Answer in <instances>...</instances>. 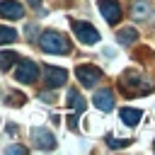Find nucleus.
<instances>
[{
    "instance_id": "nucleus-9",
    "label": "nucleus",
    "mask_w": 155,
    "mask_h": 155,
    "mask_svg": "<svg viewBox=\"0 0 155 155\" xmlns=\"http://www.w3.org/2000/svg\"><path fill=\"white\" fill-rule=\"evenodd\" d=\"M31 136H34V143H36L39 150H53V148H56V136H53L51 131H46V128H34Z\"/></svg>"
},
{
    "instance_id": "nucleus-3",
    "label": "nucleus",
    "mask_w": 155,
    "mask_h": 155,
    "mask_svg": "<svg viewBox=\"0 0 155 155\" xmlns=\"http://www.w3.org/2000/svg\"><path fill=\"white\" fill-rule=\"evenodd\" d=\"M36 78H39V65H36L34 61H29V58L19 61V65H17V70H15V80L29 85V82H34Z\"/></svg>"
},
{
    "instance_id": "nucleus-14",
    "label": "nucleus",
    "mask_w": 155,
    "mask_h": 155,
    "mask_svg": "<svg viewBox=\"0 0 155 155\" xmlns=\"http://www.w3.org/2000/svg\"><path fill=\"white\" fill-rule=\"evenodd\" d=\"M131 12H133V19H148L150 17V5L148 2H136L131 7Z\"/></svg>"
},
{
    "instance_id": "nucleus-19",
    "label": "nucleus",
    "mask_w": 155,
    "mask_h": 155,
    "mask_svg": "<svg viewBox=\"0 0 155 155\" xmlns=\"http://www.w3.org/2000/svg\"><path fill=\"white\" fill-rule=\"evenodd\" d=\"M68 128H70V131L78 128V116H70V119H68Z\"/></svg>"
},
{
    "instance_id": "nucleus-10",
    "label": "nucleus",
    "mask_w": 155,
    "mask_h": 155,
    "mask_svg": "<svg viewBox=\"0 0 155 155\" xmlns=\"http://www.w3.org/2000/svg\"><path fill=\"white\" fill-rule=\"evenodd\" d=\"M92 102H94V107L99 109V111H111L114 109V92L111 90H97L94 92V97H92Z\"/></svg>"
},
{
    "instance_id": "nucleus-4",
    "label": "nucleus",
    "mask_w": 155,
    "mask_h": 155,
    "mask_svg": "<svg viewBox=\"0 0 155 155\" xmlns=\"http://www.w3.org/2000/svg\"><path fill=\"white\" fill-rule=\"evenodd\" d=\"M124 87L128 92H136V94H145L155 87V82L150 78H143V75H126L124 78Z\"/></svg>"
},
{
    "instance_id": "nucleus-17",
    "label": "nucleus",
    "mask_w": 155,
    "mask_h": 155,
    "mask_svg": "<svg viewBox=\"0 0 155 155\" xmlns=\"http://www.w3.org/2000/svg\"><path fill=\"white\" fill-rule=\"evenodd\" d=\"M107 145H109V148H126V145H128V140H116V138L107 136Z\"/></svg>"
},
{
    "instance_id": "nucleus-6",
    "label": "nucleus",
    "mask_w": 155,
    "mask_h": 155,
    "mask_svg": "<svg viewBox=\"0 0 155 155\" xmlns=\"http://www.w3.org/2000/svg\"><path fill=\"white\" fill-rule=\"evenodd\" d=\"M65 80H68V73L63 70V68H56V65H44V82H46V87H61V85H65Z\"/></svg>"
},
{
    "instance_id": "nucleus-12",
    "label": "nucleus",
    "mask_w": 155,
    "mask_h": 155,
    "mask_svg": "<svg viewBox=\"0 0 155 155\" xmlns=\"http://www.w3.org/2000/svg\"><path fill=\"white\" fill-rule=\"evenodd\" d=\"M68 107L73 111H85V99L78 90H68Z\"/></svg>"
},
{
    "instance_id": "nucleus-2",
    "label": "nucleus",
    "mask_w": 155,
    "mask_h": 155,
    "mask_svg": "<svg viewBox=\"0 0 155 155\" xmlns=\"http://www.w3.org/2000/svg\"><path fill=\"white\" fill-rule=\"evenodd\" d=\"M70 27H73V31H75V36H78V41H80V44L92 46V44H97V41H99V31H97L92 24L73 19V22H70Z\"/></svg>"
},
{
    "instance_id": "nucleus-11",
    "label": "nucleus",
    "mask_w": 155,
    "mask_h": 155,
    "mask_svg": "<svg viewBox=\"0 0 155 155\" xmlns=\"http://www.w3.org/2000/svg\"><path fill=\"white\" fill-rule=\"evenodd\" d=\"M140 116H143L140 109H131V107H124V109H121V121H124L126 126H138V124H140Z\"/></svg>"
},
{
    "instance_id": "nucleus-16",
    "label": "nucleus",
    "mask_w": 155,
    "mask_h": 155,
    "mask_svg": "<svg viewBox=\"0 0 155 155\" xmlns=\"http://www.w3.org/2000/svg\"><path fill=\"white\" fill-rule=\"evenodd\" d=\"M12 41H17V31L12 27H0V46L12 44Z\"/></svg>"
},
{
    "instance_id": "nucleus-20",
    "label": "nucleus",
    "mask_w": 155,
    "mask_h": 155,
    "mask_svg": "<svg viewBox=\"0 0 155 155\" xmlns=\"http://www.w3.org/2000/svg\"><path fill=\"white\" fill-rule=\"evenodd\" d=\"M39 97H41V99H44V102H53V97H51V94H48V92H44V94H39Z\"/></svg>"
},
{
    "instance_id": "nucleus-15",
    "label": "nucleus",
    "mask_w": 155,
    "mask_h": 155,
    "mask_svg": "<svg viewBox=\"0 0 155 155\" xmlns=\"http://www.w3.org/2000/svg\"><path fill=\"white\" fill-rule=\"evenodd\" d=\"M17 53L15 51H0V70H7L12 63H17Z\"/></svg>"
},
{
    "instance_id": "nucleus-1",
    "label": "nucleus",
    "mask_w": 155,
    "mask_h": 155,
    "mask_svg": "<svg viewBox=\"0 0 155 155\" xmlns=\"http://www.w3.org/2000/svg\"><path fill=\"white\" fill-rule=\"evenodd\" d=\"M39 46L46 51V53H70V41L61 34V31H44L41 39H39Z\"/></svg>"
},
{
    "instance_id": "nucleus-5",
    "label": "nucleus",
    "mask_w": 155,
    "mask_h": 155,
    "mask_svg": "<svg viewBox=\"0 0 155 155\" xmlns=\"http://www.w3.org/2000/svg\"><path fill=\"white\" fill-rule=\"evenodd\" d=\"M75 75L78 80L85 85V87H94L99 80H102V70L97 65H78L75 68Z\"/></svg>"
},
{
    "instance_id": "nucleus-21",
    "label": "nucleus",
    "mask_w": 155,
    "mask_h": 155,
    "mask_svg": "<svg viewBox=\"0 0 155 155\" xmlns=\"http://www.w3.org/2000/svg\"><path fill=\"white\" fill-rule=\"evenodd\" d=\"M27 2H29L31 7H39V2H41V0H27Z\"/></svg>"
},
{
    "instance_id": "nucleus-8",
    "label": "nucleus",
    "mask_w": 155,
    "mask_h": 155,
    "mask_svg": "<svg viewBox=\"0 0 155 155\" xmlns=\"http://www.w3.org/2000/svg\"><path fill=\"white\" fill-rule=\"evenodd\" d=\"M99 12L104 15V19L109 24H116L121 19V7L116 0H99Z\"/></svg>"
},
{
    "instance_id": "nucleus-13",
    "label": "nucleus",
    "mask_w": 155,
    "mask_h": 155,
    "mask_svg": "<svg viewBox=\"0 0 155 155\" xmlns=\"http://www.w3.org/2000/svg\"><path fill=\"white\" fill-rule=\"evenodd\" d=\"M116 39H119L121 44H131V41L138 39V31H136V27H124V29L116 31Z\"/></svg>"
},
{
    "instance_id": "nucleus-18",
    "label": "nucleus",
    "mask_w": 155,
    "mask_h": 155,
    "mask_svg": "<svg viewBox=\"0 0 155 155\" xmlns=\"http://www.w3.org/2000/svg\"><path fill=\"white\" fill-rule=\"evenodd\" d=\"M7 153H10V155H24V153H27V148H22V145H10V148H7Z\"/></svg>"
},
{
    "instance_id": "nucleus-7",
    "label": "nucleus",
    "mask_w": 155,
    "mask_h": 155,
    "mask_svg": "<svg viewBox=\"0 0 155 155\" xmlns=\"http://www.w3.org/2000/svg\"><path fill=\"white\" fill-rule=\"evenodd\" d=\"M0 17L5 19H22L24 17V7L19 0H0Z\"/></svg>"
}]
</instances>
